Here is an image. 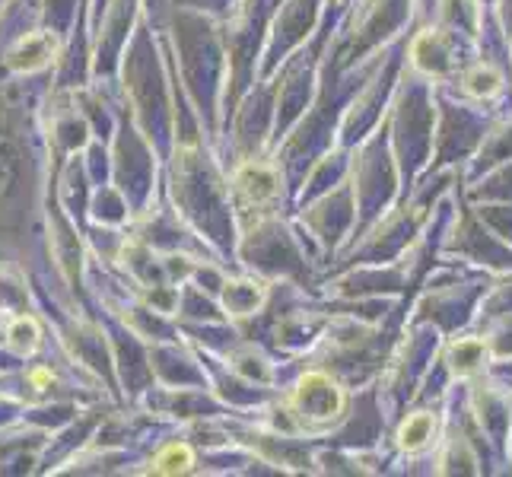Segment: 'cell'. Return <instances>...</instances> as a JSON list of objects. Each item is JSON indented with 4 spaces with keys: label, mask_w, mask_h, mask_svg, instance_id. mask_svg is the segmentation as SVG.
Instances as JSON below:
<instances>
[{
    "label": "cell",
    "mask_w": 512,
    "mask_h": 477,
    "mask_svg": "<svg viewBox=\"0 0 512 477\" xmlns=\"http://www.w3.org/2000/svg\"><path fill=\"white\" fill-rule=\"evenodd\" d=\"M188 465H191V452H188V446H169L160 458H156V471H163V474L185 471Z\"/></svg>",
    "instance_id": "cell-1"
}]
</instances>
